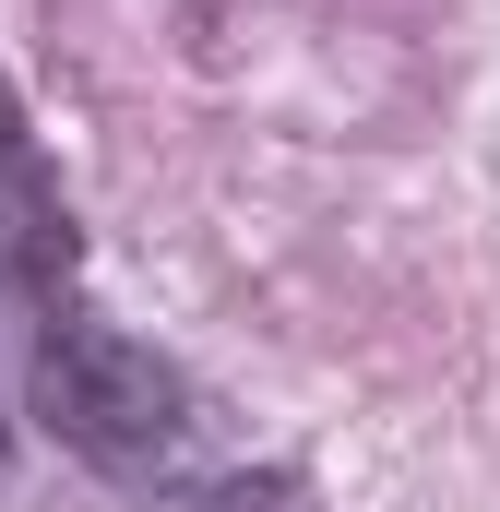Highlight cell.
Wrapping results in <instances>:
<instances>
[{
    "label": "cell",
    "instance_id": "1",
    "mask_svg": "<svg viewBox=\"0 0 500 512\" xmlns=\"http://www.w3.org/2000/svg\"><path fill=\"white\" fill-rule=\"evenodd\" d=\"M24 405H36V429L72 453V465H96V477H167L179 453H191V370L167 358V346H143L120 322H96V310H48L36 322V346H24Z\"/></svg>",
    "mask_w": 500,
    "mask_h": 512
},
{
    "label": "cell",
    "instance_id": "2",
    "mask_svg": "<svg viewBox=\"0 0 500 512\" xmlns=\"http://www.w3.org/2000/svg\"><path fill=\"white\" fill-rule=\"evenodd\" d=\"M72 274H84V227L60 203V167L0 96V298H24L48 322V310H72Z\"/></svg>",
    "mask_w": 500,
    "mask_h": 512
},
{
    "label": "cell",
    "instance_id": "4",
    "mask_svg": "<svg viewBox=\"0 0 500 512\" xmlns=\"http://www.w3.org/2000/svg\"><path fill=\"white\" fill-rule=\"evenodd\" d=\"M0 477H12V405H0Z\"/></svg>",
    "mask_w": 500,
    "mask_h": 512
},
{
    "label": "cell",
    "instance_id": "3",
    "mask_svg": "<svg viewBox=\"0 0 500 512\" xmlns=\"http://www.w3.org/2000/svg\"><path fill=\"white\" fill-rule=\"evenodd\" d=\"M191 512H298V477L286 465H250V477H215Z\"/></svg>",
    "mask_w": 500,
    "mask_h": 512
}]
</instances>
